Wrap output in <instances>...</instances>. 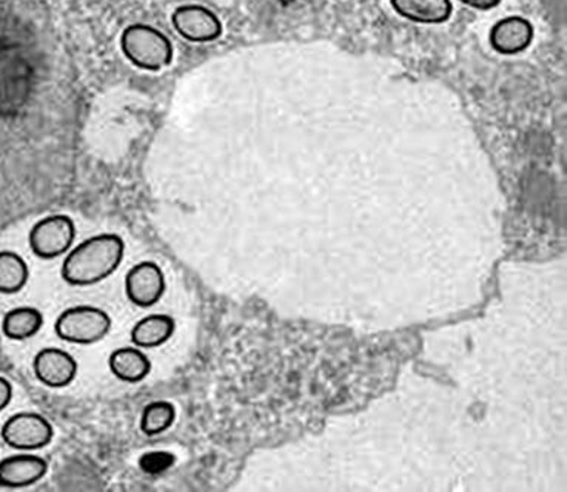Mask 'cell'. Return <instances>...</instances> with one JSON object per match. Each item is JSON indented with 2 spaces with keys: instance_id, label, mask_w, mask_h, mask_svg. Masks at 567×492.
Returning a JSON list of instances; mask_svg holds the SVG:
<instances>
[{
  "instance_id": "cell-1",
  "label": "cell",
  "mask_w": 567,
  "mask_h": 492,
  "mask_svg": "<svg viewBox=\"0 0 567 492\" xmlns=\"http://www.w3.org/2000/svg\"><path fill=\"white\" fill-rule=\"evenodd\" d=\"M124 242L117 234H97L84 239L66 255L62 279L74 287H87L109 278L122 264Z\"/></svg>"
},
{
  "instance_id": "cell-2",
  "label": "cell",
  "mask_w": 567,
  "mask_h": 492,
  "mask_svg": "<svg viewBox=\"0 0 567 492\" xmlns=\"http://www.w3.org/2000/svg\"><path fill=\"white\" fill-rule=\"evenodd\" d=\"M123 55L137 69L162 71L172 64L173 44L166 34L150 24L127 25L120 35Z\"/></svg>"
},
{
  "instance_id": "cell-3",
  "label": "cell",
  "mask_w": 567,
  "mask_h": 492,
  "mask_svg": "<svg viewBox=\"0 0 567 492\" xmlns=\"http://www.w3.org/2000/svg\"><path fill=\"white\" fill-rule=\"evenodd\" d=\"M110 328V315L89 305L65 309L55 321L56 336L75 345L96 344L109 335Z\"/></svg>"
},
{
  "instance_id": "cell-4",
  "label": "cell",
  "mask_w": 567,
  "mask_h": 492,
  "mask_svg": "<svg viewBox=\"0 0 567 492\" xmlns=\"http://www.w3.org/2000/svg\"><path fill=\"white\" fill-rule=\"evenodd\" d=\"M75 226L69 215H51L40 219L30 229L29 244L40 259L51 260L64 255L73 246Z\"/></svg>"
},
{
  "instance_id": "cell-5",
  "label": "cell",
  "mask_w": 567,
  "mask_h": 492,
  "mask_svg": "<svg viewBox=\"0 0 567 492\" xmlns=\"http://www.w3.org/2000/svg\"><path fill=\"white\" fill-rule=\"evenodd\" d=\"M3 442L18 451H34L52 441L53 429L38 412H17L9 417L0 430Z\"/></svg>"
},
{
  "instance_id": "cell-6",
  "label": "cell",
  "mask_w": 567,
  "mask_h": 492,
  "mask_svg": "<svg viewBox=\"0 0 567 492\" xmlns=\"http://www.w3.org/2000/svg\"><path fill=\"white\" fill-rule=\"evenodd\" d=\"M172 24L181 38L194 43L213 42L224 33L219 17L198 3L177 7L172 13Z\"/></svg>"
},
{
  "instance_id": "cell-7",
  "label": "cell",
  "mask_w": 567,
  "mask_h": 492,
  "mask_svg": "<svg viewBox=\"0 0 567 492\" xmlns=\"http://www.w3.org/2000/svg\"><path fill=\"white\" fill-rule=\"evenodd\" d=\"M127 299L140 308H150L162 299L166 291V277L154 262L145 260L128 269L124 278Z\"/></svg>"
},
{
  "instance_id": "cell-8",
  "label": "cell",
  "mask_w": 567,
  "mask_h": 492,
  "mask_svg": "<svg viewBox=\"0 0 567 492\" xmlns=\"http://www.w3.org/2000/svg\"><path fill=\"white\" fill-rule=\"evenodd\" d=\"M35 379L48 388H65L74 380L78 362L60 348H44L33 359Z\"/></svg>"
},
{
  "instance_id": "cell-9",
  "label": "cell",
  "mask_w": 567,
  "mask_h": 492,
  "mask_svg": "<svg viewBox=\"0 0 567 492\" xmlns=\"http://www.w3.org/2000/svg\"><path fill=\"white\" fill-rule=\"evenodd\" d=\"M48 472V461L31 452H20L0 460V488L18 490L34 485Z\"/></svg>"
},
{
  "instance_id": "cell-10",
  "label": "cell",
  "mask_w": 567,
  "mask_h": 492,
  "mask_svg": "<svg viewBox=\"0 0 567 492\" xmlns=\"http://www.w3.org/2000/svg\"><path fill=\"white\" fill-rule=\"evenodd\" d=\"M534 40V27L526 18H503L491 29L489 43L501 55H517L526 51Z\"/></svg>"
},
{
  "instance_id": "cell-11",
  "label": "cell",
  "mask_w": 567,
  "mask_h": 492,
  "mask_svg": "<svg viewBox=\"0 0 567 492\" xmlns=\"http://www.w3.org/2000/svg\"><path fill=\"white\" fill-rule=\"evenodd\" d=\"M393 11L415 24H443L452 16L451 0H390Z\"/></svg>"
},
{
  "instance_id": "cell-12",
  "label": "cell",
  "mask_w": 567,
  "mask_h": 492,
  "mask_svg": "<svg viewBox=\"0 0 567 492\" xmlns=\"http://www.w3.org/2000/svg\"><path fill=\"white\" fill-rule=\"evenodd\" d=\"M175 319L164 314H153L140 319L131 331L132 344L137 348H158L175 332Z\"/></svg>"
},
{
  "instance_id": "cell-13",
  "label": "cell",
  "mask_w": 567,
  "mask_h": 492,
  "mask_svg": "<svg viewBox=\"0 0 567 492\" xmlns=\"http://www.w3.org/2000/svg\"><path fill=\"white\" fill-rule=\"evenodd\" d=\"M109 366L111 372L126 383H137L151 371L150 358L140 348H131V346L115 349L110 355Z\"/></svg>"
},
{
  "instance_id": "cell-14",
  "label": "cell",
  "mask_w": 567,
  "mask_h": 492,
  "mask_svg": "<svg viewBox=\"0 0 567 492\" xmlns=\"http://www.w3.org/2000/svg\"><path fill=\"white\" fill-rule=\"evenodd\" d=\"M43 326V315L33 306H18L4 314L3 335L11 340H25L38 335Z\"/></svg>"
},
{
  "instance_id": "cell-15",
  "label": "cell",
  "mask_w": 567,
  "mask_h": 492,
  "mask_svg": "<svg viewBox=\"0 0 567 492\" xmlns=\"http://www.w3.org/2000/svg\"><path fill=\"white\" fill-rule=\"evenodd\" d=\"M29 279V266L16 252H0V293L16 295Z\"/></svg>"
},
{
  "instance_id": "cell-16",
  "label": "cell",
  "mask_w": 567,
  "mask_h": 492,
  "mask_svg": "<svg viewBox=\"0 0 567 492\" xmlns=\"http://www.w3.org/2000/svg\"><path fill=\"white\" fill-rule=\"evenodd\" d=\"M176 419V407L168 401L150 402L141 416V430L146 437L166 432Z\"/></svg>"
},
{
  "instance_id": "cell-17",
  "label": "cell",
  "mask_w": 567,
  "mask_h": 492,
  "mask_svg": "<svg viewBox=\"0 0 567 492\" xmlns=\"http://www.w3.org/2000/svg\"><path fill=\"white\" fill-rule=\"evenodd\" d=\"M176 455L168 451H148L142 454L140 468L146 474H162L175 464Z\"/></svg>"
},
{
  "instance_id": "cell-18",
  "label": "cell",
  "mask_w": 567,
  "mask_h": 492,
  "mask_svg": "<svg viewBox=\"0 0 567 492\" xmlns=\"http://www.w3.org/2000/svg\"><path fill=\"white\" fill-rule=\"evenodd\" d=\"M12 397L13 390L11 381L0 376V411H3L4 408L9 406V402L12 401Z\"/></svg>"
},
{
  "instance_id": "cell-19",
  "label": "cell",
  "mask_w": 567,
  "mask_h": 492,
  "mask_svg": "<svg viewBox=\"0 0 567 492\" xmlns=\"http://www.w3.org/2000/svg\"><path fill=\"white\" fill-rule=\"evenodd\" d=\"M465 7L477 9V11H491L498 7L501 0H460Z\"/></svg>"
}]
</instances>
